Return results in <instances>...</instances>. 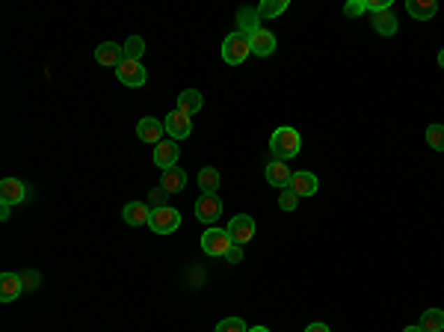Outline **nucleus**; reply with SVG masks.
<instances>
[{"label": "nucleus", "instance_id": "obj_4", "mask_svg": "<svg viewBox=\"0 0 444 332\" xmlns=\"http://www.w3.org/2000/svg\"><path fill=\"white\" fill-rule=\"evenodd\" d=\"M231 235H228V229H207L205 235H202V250L207 255H219V258H225V252L231 250Z\"/></svg>", "mask_w": 444, "mask_h": 332}, {"label": "nucleus", "instance_id": "obj_24", "mask_svg": "<svg viewBox=\"0 0 444 332\" xmlns=\"http://www.w3.org/2000/svg\"><path fill=\"white\" fill-rule=\"evenodd\" d=\"M240 33H246V36H255L258 30H261V27H258V21H261V15H258V9L252 12V9H240Z\"/></svg>", "mask_w": 444, "mask_h": 332}, {"label": "nucleus", "instance_id": "obj_11", "mask_svg": "<svg viewBox=\"0 0 444 332\" xmlns=\"http://www.w3.org/2000/svg\"><path fill=\"white\" fill-rule=\"evenodd\" d=\"M24 196H27V190H24V184L18 178H3L0 181V205H18L24 202Z\"/></svg>", "mask_w": 444, "mask_h": 332}, {"label": "nucleus", "instance_id": "obj_37", "mask_svg": "<svg viewBox=\"0 0 444 332\" xmlns=\"http://www.w3.org/2000/svg\"><path fill=\"white\" fill-rule=\"evenodd\" d=\"M438 66L444 68V48H441V54H438Z\"/></svg>", "mask_w": 444, "mask_h": 332}, {"label": "nucleus", "instance_id": "obj_3", "mask_svg": "<svg viewBox=\"0 0 444 332\" xmlns=\"http://www.w3.org/2000/svg\"><path fill=\"white\" fill-rule=\"evenodd\" d=\"M148 226H151L154 235H172V231H175V229L181 226V214H178L172 205L154 208L151 217H148Z\"/></svg>", "mask_w": 444, "mask_h": 332}, {"label": "nucleus", "instance_id": "obj_6", "mask_svg": "<svg viewBox=\"0 0 444 332\" xmlns=\"http://www.w3.org/2000/svg\"><path fill=\"white\" fill-rule=\"evenodd\" d=\"M228 235L231 240L237 243V247H243V243H249L255 238V219L249 214H237V217H231V223H228Z\"/></svg>", "mask_w": 444, "mask_h": 332}, {"label": "nucleus", "instance_id": "obj_8", "mask_svg": "<svg viewBox=\"0 0 444 332\" xmlns=\"http://www.w3.org/2000/svg\"><path fill=\"white\" fill-rule=\"evenodd\" d=\"M222 214V202L216 193H202L199 199H195V217L202 219V223H216Z\"/></svg>", "mask_w": 444, "mask_h": 332}, {"label": "nucleus", "instance_id": "obj_34", "mask_svg": "<svg viewBox=\"0 0 444 332\" xmlns=\"http://www.w3.org/2000/svg\"><path fill=\"white\" fill-rule=\"evenodd\" d=\"M305 332H332V329H329L326 324H311V326H308Z\"/></svg>", "mask_w": 444, "mask_h": 332}, {"label": "nucleus", "instance_id": "obj_15", "mask_svg": "<svg viewBox=\"0 0 444 332\" xmlns=\"http://www.w3.org/2000/svg\"><path fill=\"white\" fill-rule=\"evenodd\" d=\"M160 187L166 193H181L187 187V172L181 166H172V169H163V175H160Z\"/></svg>", "mask_w": 444, "mask_h": 332}, {"label": "nucleus", "instance_id": "obj_13", "mask_svg": "<svg viewBox=\"0 0 444 332\" xmlns=\"http://www.w3.org/2000/svg\"><path fill=\"white\" fill-rule=\"evenodd\" d=\"M249 48H252L255 57H269L276 51V33H269V30L261 27L255 36H249Z\"/></svg>", "mask_w": 444, "mask_h": 332}, {"label": "nucleus", "instance_id": "obj_12", "mask_svg": "<svg viewBox=\"0 0 444 332\" xmlns=\"http://www.w3.org/2000/svg\"><path fill=\"white\" fill-rule=\"evenodd\" d=\"M154 164L160 169H172L178 164V143L175 140H163L154 145Z\"/></svg>", "mask_w": 444, "mask_h": 332}, {"label": "nucleus", "instance_id": "obj_18", "mask_svg": "<svg viewBox=\"0 0 444 332\" xmlns=\"http://www.w3.org/2000/svg\"><path fill=\"white\" fill-rule=\"evenodd\" d=\"M406 12L417 21H429L438 12V3L436 0H409V3H406Z\"/></svg>", "mask_w": 444, "mask_h": 332}, {"label": "nucleus", "instance_id": "obj_16", "mask_svg": "<svg viewBox=\"0 0 444 332\" xmlns=\"http://www.w3.org/2000/svg\"><path fill=\"white\" fill-rule=\"evenodd\" d=\"M290 190L296 196H314L320 190V184H317V175H311V172H293V178H290Z\"/></svg>", "mask_w": 444, "mask_h": 332}, {"label": "nucleus", "instance_id": "obj_5", "mask_svg": "<svg viewBox=\"0 0 444 332\" xmlns=\"http://www.w3.org/2000/svg\"><path fill=\"white\" fill-rule=\"evenodd\" d=\"M116 78H119V83L131 86V89H137V86H145L148 71H145L142 63H137V59H125V63L116 68Z\"/></svg>", "mask_w": 444, "mask_h": 332}, {"label": "nucleus", "instance_id": "obj_14", "mask_svg": "<svg viewBox=\"0 0 444 332\" xmlns=\"http://www.w3.org/2000/svg\"><path fill=\"white\" fill-rule=\"evenodd\" d=\"M290 178H293V172H290V166L285 161H273V164L267 166V181L273 184V187L288 190L290 187Z\"/></svg>", "mask_w": 444, "mask_h": 332}, {"label": "nucleus", "instance_id": "obj_21", "mask_svg": "<svg viewBox=\"0 0 444 332\" xmlns=\"http://www.w3.org/2000/svg\"><path fill=\"white\" fill-rule=\"evenodd\" d=\"M397 15L388 9V12H379V15H373V30L379 33V36H394L397 33Z\"/></svg>", "mask_w": 444, "mask_h": 332}, {"label": "nucleus", "instance_id": "obj_20", "mask_svg": "<svg viewBox=\"0 0 444 332\" xmlns=\"http://www.w3.org/2000/svg\"><path fill=\"white\" fill-rule=\"evenodd\" d=\"M178 110H181V113H187V116L199 113V110H202V92L199 89H184L178 95Z\"/></svg>", "mask_w": 444, "mask_h": 332}, {"label": "nucleus", "instance_id": "obj_26", "mask_svg": "<svg viewBox=\"0 0 444 332\" xmlns=\"http://www.w3.org/2000/svg\"><path fill=\"white\" fill-rule=\"evenodd\" d=\"M121 48H125V59H137V63H140V57L145 54V42L140 39V36H131Z\"/></svg>", "mask_w": 444, "mask_h": 332}, {"label": "nucleus", "instance_id": "obj_7", "mask_svg": "<svg viewBox=\"0 0 444 332\" xmlns=\"http://www.w3.org/2000/svg\"><path fill=\"white\" fill-rule=\"evenodd\" d=\"M163 128L169 133V140H187L190 133H193V122L187 113H181V110H172V113L166 116L163 122Z\"/></svg>", "mask_w": 444, "mask_h": 332}, {"label": "nucleus", "instance_id": "obj_29", "mask_svg": "<svg viewBox=\"0 0 444 332\" xmlns=\"http://www.w3.org/2000/svg\"><path fill=\"white\" fill-rule=\"evenodd\" d=\"M296 205H299V196H296L290 187L279 193V208H281V211H296Z\"/></svg>", "mask_w": 444, "mask_h": 332}, {"label": "nucleus", "instance_id": "obj_32", "mask_svg": "<svg viewBox=\"0 0 444 332\" xmlns=\"http://www.w3.org/2000/svg\"><path fill=\"white\" fill-rule=\"evenodd\" d=\"M225 261H228V264H240V261H243V247L231 243V250L225 252Z\"/></svg>", "mask_w": 444, "mask_h": 332}, {"label": "nucleus", "instance_id": "obj_19", "mask_svg": "<svg viewBox=\"0 0 444 332\" xmlns=\"http://www.w3.org/2000/svg\"><path fill=\"white\" fill-rule=\"evenodd\" d=\"M21 294V276L18 273H3L0 276V300L12 303Z\"/></svg>", "mask_w": 444, "mask_h": 332}, {"label": "nucleus", "instance_id": "obj_1", "mask_svg": "<svg viewBox=\"0 0 444 332\" xmlns=\"http://www.w3.org/2000/svg\"><path fill=\"white\" fill-rule=\"evenodd\" d=\"M269 149H273L276 161H293V157L299 154V149H302L299 131L288 128V125H285V128H276L273 137H269Z\"/></svg>", "mask_w": 444, "mask_h": 332}, {"label": "nucleus", "instance_id": "obj_25", "mask_svg": "<svg viewBox=\"0 0 444 332\" xmlns=\"http://www.w3.org/2000/svg\"><path fill=\"white\" fill-rule=\"evenodd\" d=\"M199 187H202L205 193H216V190H219V169L205 166V169L199 172Z\"/></svg>", "mask_w": 444, "mask_h": 332}, {"label": "nucleus", "instance_id": "obj_27", "mask_svg": "<svg viewBox=\"0 0 444 332\" xmlns=\"http://www.w3.org/2000/svg\"><path fill=\"white\" fill-rule=\"evenodd\" d=\"M427 143H429V149L444 152V125H429L427 128Z\"/></svg>", "mask_w": 444, "mask_h": 332}, {"label": "nucleus", "instance_id": "obj_31", "mask_svg": "<svg viewBox=\"0 0 444 332\" xmlns=\"http://www.w3.org/2000/svg\"><path fill=\"white\" fill-rule=\"evenodd\" d=\"M364 3H367V12H373V15L391 9V0H364Z\"/></svg>", "mask_w": 444, "mask_h": 332}, {"label": "nucleus", "instance_id": "obj_22", "mask_svg": "<svg viewBox=\"0 0 444 332\" xmlns=\"http://www.w3.org/2000/svg\"><path fill=\"white\" fill-rule=\"evenodd\" d=\"M421 329L424 332H444V309H427L421 315Z\"/></svg>", "mask_w": 444, "mask_h": 332}, {"label": "nucleus", "instance_id": "obj_33", "mask_svg": "<svg viewBox=\"0 0 444 332\" xmlns=\"http://www.w3.org/2000/svg\"><path fill=\"white\" fill-rule=\"evenodd\" d=\"M166 196H169V193H166L163 187L151 190V202H154V208H163V205H166Z\"/></svg>", "mask_w": 444, "mask_h": 332}, {"label": "nucleus", "instance_id": "obj_23", "mask_svg": "<svg viewBox=\"0 0 444 332\" xmlns=\"http://www.w3.org/2000/svg\"><path fill=\"white\" fill-rule=\"evenodd\" d=\"M288 0H261L258 3V15L261 18H279L281 12H288Z\"/></svg>", "mask_w": 444, "mask_h": 332}, {"label": "nucleus", "instance_id": "obj_9", "mask_svg": "<svg viewBox=\"0 0 444 332\" xmlns=\"http://www.w3.org/2000/svg\"><path fill=\"white\" fill-rule=\"evenodd\" d=\"M95 59L107 68H119L121 63H125V48L116 45V42H101L95 48Z\"/></svg>", "mask_w": 444, "mask_h": 332}, {"label": "nucleus", "instance_id": "obj_2", "mask_svg": "<svg viewBox=\"0 0 444 332\" xmlns=\"http://www.w3.org/2000/svg\"><path fill=\"white\" fill-rule=\"evenodd\" d=\"M249 54H252V48H249V36L246 33L234 30L225 36V42H222V59H225L228 66H240Z\"/></svg>", "mask_w": 444, "mask_h": 332}, {"label": "nucleus", "instance_id": "obj_36", "mask_svg": "<svg viewBox=\"0 0 444 332\" xmlns=\"http://www.w3.org/2000/svg\"><path fill=\"white\" fill-rule=\"evenodd\" d=\"M249 332H269V329H267V326H252Z\"/></svg>", "mask_w": 444, "mask_h": 332}, {"label": "nucleus", "instance_id": "obj_28", "mask_svg": "<svg viewBox=\"0 0 444 332\" xmlns=\"http://www.w3.org/2000/svg\"><path fill=\"white\" fill-rule=\"evenodd\" d=\"M216 332H249V326H246L240 317H225V321L216 324Z\"/></svg>", "mask_w": 444, "mask_h": 332}, {"label": "nucleus", "instance_id": "obj_35", "mask_svg": "<svg viewBox=\"0 0 444 332\" xmlns=\"http://www.w3.org/2000/svg\"><path fill=\"white\" fill-rule=\"evenodd\" d=\"M403 332H424V329H421V326H406Z\"/></svg>", "mask_w": 444, "mask_h": 332}, {"label": "nucleus", "instance_id": "obj_30", "mask_svg": "<svg viewBox=\"0 0 444 332\" xmlns=\"http://www.w3.org/2000/svg\"><path fill=\"white\" fill-rule=\"evenodd\" d=\"M362 12H367V3H364V0H350V3L343 6V15H350V18H359Z\"/></svg>", "mask_w": 444, "mask_h": 332}, {"label": "nucleus", "instance_id": "obj_17", "mask_svg": "<svg viewBox=\"0 0 444 332\" xmlns=\"http://www.w3.org/2000/svg\"><path fill=\"white\" fill-rule=\"evenodd\" d=\"M121 217H125L128 226H145L148 217H151V211H148L145 202H128L125 211H121Z\"/></svg>", "mask_w": 444, "mask_h": 332}, {"label": "nucleus", "instance_id": "obj_10", "mask_svg": "<svg viewBox=\"0 0 444 332\" xmlns=\"http://www.w3.org/2000/svg\"><path fill=\"white\" fill-rule=\"evenodd\" d=\"M163 133H166V128L160 125V119H154V116H145V119H140V125H137V137L142 140V143H163Z\"/></svg>", "mask_w": 444, "mask_h": 332}]
</instances>
